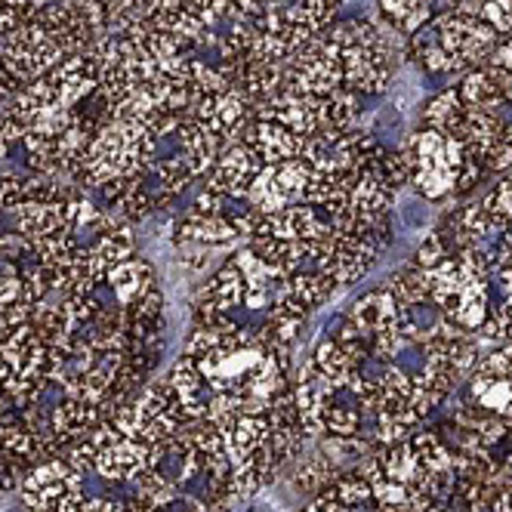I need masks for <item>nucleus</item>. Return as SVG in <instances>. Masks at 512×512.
<instances>
[{"label":"nucleus","instance_id":"obj_2","mask_svg":"<svg viewBox=\"0 0 512 512\" xmlns=\"http://www.w3.org/2000/svg\"><path fill=\"white\" fill-rule=\"evenodd\" d=\"M13 223L59 294H75L136 253L133 226L68 179H50Z\"/></svg>","mask_w":512,"mask_h":512},{"label":"nucleus","instance_id":"obj_10","mask_svg":"<svg viewBox=\"0 0 512 512\" xmlns=\"http://www.w3.org/2000/svg\"><path fill=\"white\" fill-rule=\"evenodd\" d=\"M297 512H405V509L383 506L374 497L368 475H364L358 466H352V469L340 472L331 485L312 497V503H306Z\"/></svg>","mask_w":512,"mask_h":512},{"label":"nucleus","instance_id":"obj_16","mask_svg":"<svg viewBox=\"0 0 512 512\" xmlns=\"http://www.w3.org/2000/svg\"><path fill=\"white\" fill-rule=\"evenodd\" d=\"M491 62H494V65H500V68H506V71H512V31H509L506 38L500 41V47L494 50Z\"/></svg>","mask_w":512,"mask_h":512},{"label":"nucleus","instance_id":"obj_6","mask_svg":"<svg viewBox=\"0 0 512 512\" xmlns=\"http://www.w3.org/2000/svg\"><path fill=\"white\" fill-rule=\"evenodd\" d=\"M426 31H429L432 44L442 50V56L454 68V75L457 71H469V68H479V65L491 62L494 50L503 41V34H497L482 19H472V16L454 13V10L435 13L426 22Z\"/></svg>","mask_w":512,"mask_h":512},{"label":"nucleus","instance_id":"obj_15","mask_svg":"<svg viewBox=\"0 0 512 512\" xmlns=\"http://www.w3.org/2000/svg\"><path fill=\"white\" fill-rule=\"evenodd\" d=\"M509 167H512V124L506 127L503 139L497 142V149L488 158V173H503Z\"/></svg>","mask_w":512,"mask_h":512},{"label":"nucleus","instance_id":"obj_5","mask_svg":"<svg viewBox=\"0 0 512 512\" xmlns=\"http://www.w3.org/2000/svg\"><path fill=\"white\" fill-rule=\"evenodd\" d=\"M361 102L364 96L349 93V90H337L327 96L278 90L275 96L256 105L253 112L256 118L281 124L284 130L297 133L303 139H315V136H334V133H346L358 127Z\"/></svg>","mask_w":512,"mask_h":512},{"label":"nucleus","instance_id":"obj_9","mask_svg":"<svg viewBox=\"0 0 512 512\" xmlns=\"http://www.w3.org/2000/svg\"><path fill=\"white\" fill-rule=\"evenodd\" d=\"M263 167H266L263 158L256 155V149L244 139V142L232 145V149H226L223 155H219V161L213 164V170L201 182V192L226 198V201H244L256 173H260Z\"/></svg>","mask_w":512,"mask_h":512},{"label":"nucleus","instance_id":"obj_3","mask_svg":"<svg viewBox=\"0 0 512 512\" xmlns=\"http://www.w3.org/2000/svg\"><path fill=\"white\" fill-rule=\"evenodd\" d=\"M398 152L408 167V189L426 204L460 198L485 176V167L475 164L454 136L432 127L408 133Z\"/></svg>","mask_w":512,"mask_h":512},{"label":"nucleus","instance_id":"obj_4","mask_svg":"<svg viewBox=\"0 0 512 512\" xmlns=\"http://www.w3.org/2000/svg\"><path fill=\"white\" fill-rule=\"evenodd\" d=\"M158 145L161 139L145 124L130 118H105L87 142V152L71 182L84 192H99L108 182L139 176L155 164Z\"/></svg>","mask_w":512,"mask_h":512},{"label":"nucleus","instance_id":"obj_8","mask_svg":"<svg viewBox=\"0 0 512 512\" xmlns=\"http://www.w3.org/2000/svg\"><path fill=\"white\" fill-rule=\"evenodd\" d=\"M173 244H201L219 253L244 247L247 238L241 235L229 213L204 210L201 204L192 201L189 210H182V216L173 223Z\"/></svg>","mask_w":512,"mask_h":512},{"label":"nucleus","instance_id":"obj_14","mask_svg":"<svg viewBox=\"0 0 512 512\" xmlns=\"http://www.w3.org/2000/svg\"><path fill=\"white\" fill-rule=\"evenodd\" d=\"M445 256H448V247H445V241H442V238H438V232L432 229V232L423 238V244L417 247V256H414L411 263H414L417 269L429 272V269H435L438 263H442Z\"/></svg>","mask_w":512,"mask_h":512},{"label":"nucleus","instance_id":"obj_17","mask_svg":"<svg viewBox=\"0 0 512 512\" xmlns=\"http://www.w3.org/2000/svg\"><path fill=\"white\" fill-rule=\"evenodd\" d=\"M432 4H435V7H438V13H442V10H445V7H448V4H451V0H432Z\"/></svg>","mask_w":512,"mask_h":512},{"label":"nucleus","instance_id":"obj_1","mask_svg":"<svg viewBox=\"0 0 512 512\" xmlns=\"http://www.w3.org/2000/svg\"><path fill=\"white\" fill-rule=\"evenodd\" d=\"M16 494L31 512H232L241 503L223 435L182 414L164 377L34 466Z\"/></svg>","mask_w":512,"mask_h":512},{"label":"nucleus","instance_id":"obj_12","mask_svg":"<svg viewBox=\"0 0 512 512\" xmlns=\"http://www.w3.org/2000/svg\"><path fill=\"white\" fill-rule=\"evenodd\" d=\"M244 139L253 145L256 155L263 158V164L297 161V158H306V149H309V139L284 130L281 124L263 121V118H253V124H250Z\"/></svg>","mask_w":512,"mask_h":512},{"label":"nucleus","instance_id":"obj_13","mask_svg":"<svg viewBox=\"0 0 512 512\" xmlns=\"http://www.w3.org/2000/svg\"><path fill=\"white\" fill-rule=\"evenodd\" d=\"M435 13H438V7L432 0H377L371 19L377 25H383L386 31H392L395 38L408 41L411 34L420 31Z\"/></svg>","mask_w":512,"mask_h":512},{"label":"nucleus","instance_id":"obj_11","mask_svg":"<svg viewBox=\"0 0 512 512\" xmlns=\"http://www.w3.org/2000/svg\"><path fill=\"white\" fill-rule=\"evenodd\" d=\"M460 102L469 108H509L512 105V71L485 62L479 68H469L463 81L454 87Z\"/></svg>","mask_w":512,"mask_h":512},{"label":"nucleus","instance_id":"obj_7","mask_svg":"<svg viewBox=\"0 0 512 512\" xmlns=\"http://www.w3.org/2000/svg\"><path fill=\"white\" fill-rule=\"evenodd\" d=\"M306 179H309V164L303 158L281 161V164H266L260 173H256L244 201L260 216L278 213V210L297 204L303 198Z\"/></svg>","mask_w":512,"mask_h":512}]
</instances>
